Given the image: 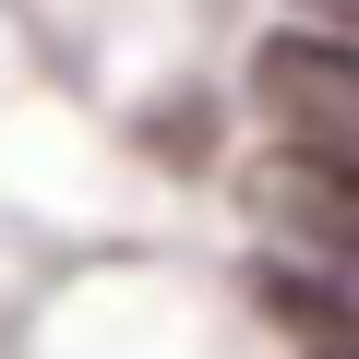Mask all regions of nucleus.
<instances>
[{"instance_id":"obj_1","label":"nucleus","mask_w":359,"mask_h":359,"mask_svg":"<svg viewBox=\"0 0 359 359\" xmlns=\"http://www.w3.org/2000/svg\"><path fill=\"white\" fill-rule=\"evenodd\" d=\"M240 204H252V228L276 252V299H299V323L311 311H359V180L347 168L276 144L240 180Z\"/></svg>"},{"instance_id":"obj_2","label":"nucleus","mask_w":359,"mask_h":359,"mask_svg":"<svg viewBox=\"0 0 359 359\" xmlns=\"http://www.w3.org/2000/svg\"><path fill=\"white\" fill-rule=\"evenodd\" d=\"M252 108L276 120L287 156H323L359 180V48L347 36H264L252 48Z\"/></svg>"},{"instance_id":"obj_3","label":"nucleus","mask_w":359,"mask_h":359,"mask_svg":"<svg viewBox=\"0 0 359 359\" xmlns=\"http://www.w3.org/2000/svg\"><path fill=\"white\" fill-rule=\"evenodd\" d=\"M299 13H311V25H359V0H299Z\"/></svg>"}]
</instances>
